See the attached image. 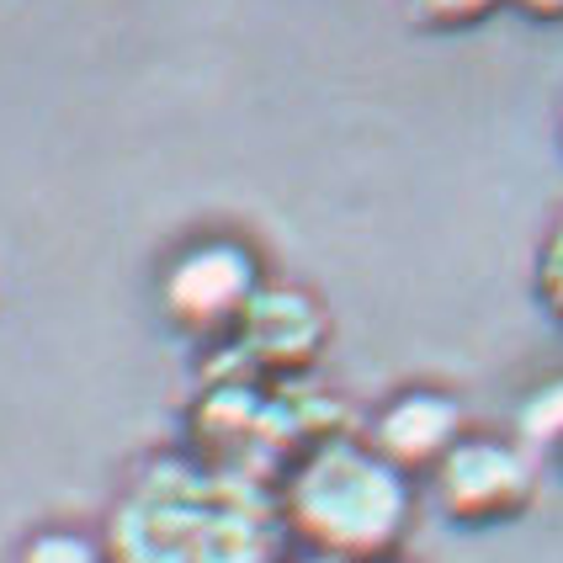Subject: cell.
<instances>
[{"label":"cell","mask_w":563,"mask_h":563,"mask_svg":"<svg viewBox=\"0 0 563 563\" xmlns=\"http://www.w3.org/2000/svg\"><path fill=\"white\" fill-rule=\"evenodd\" d=\"M112 563H287L277 484L213 468L202 457H155L133 473L107 516Z\"/></svg>","instance_id":"obj_1"},{"label":"cell","mask_w":563,"mask_h":563,"mask_svg":"<svg viewBox=\"0 0 563 563\" xmlns=\"http://www.w3.org/2000/svg\"><path fill=\"white\" fill-rule=\"evenodd\" d=\"M537 473L542 463L521 441L463 437L431 473V495H437L441 516H452L457 527H500L532 505Z\"/></svg>","instance_id":"obj_4"},{"label":"cell","mask_w":563,"mask_h":563,"mask_svg":"<svg viewBox=\"0 0 563 563\" xmlns=\"http://www.w3.org/2000/svg\"><path fill=\"white\" fill-rule=\"evenodd\" d=\"M468 437V415L452 394L441 388H405L373 415L367 426V446L377 457H388L399 473H431L441 468V457Z\"/></svg>","instance_id":"obj_6"},{"label":"cell","mask_w":563,"mask_h":563,"mask_svg":"<svg viewBox=\"0 0 563 563\" xmlns=\"http://www.w3.org/2000/svg\"><path fill=\"white\" fill-rule=\"evenodd\" d=\"M516 431H521V446L532 452L537 463H559L563 468V377L542 383L532 399L521 405Z\"/></svg>","instance_id":"obj_7"},{"label":"cell","mask_w":563,"mask_h":563,"mask_svg":"<svg viewBox=\"0 0 563 563\" xmlns=\"http://www.w3.org/2000/svg\"><path fill=\"white\" fill-rule=\"evenodd\" d=\"M324 341H330V319L319 309V298L287 282H266L223 351L245 373L277 383V377H309Z\"/></svg>","instance_id":"obj_5"},{"label":"cell","mask_w":563,"mask_h":563,"mask_svg":"<svg viewBox=\"0 0 563 563\" xmlns=\"http://www.w3.org/2000/svg\"><path fill=\"white\" fill-rule=\"evenodd\" d=\"M505 0H409V16L431 32H463L478 27L484 16H495Z\"/></svg>","instance_id":"obj_9"},{"label":"cell","mask_w":563,"mask_h":563,"mask_svg":"<svg viewBox=\"0 0 563 563\" xmlns=\"http://www.w3.org/2000/svg\"><path fill=\"white\" fill-rule=\"evenodd\" d=\"M261 287H266V277H261V261L251 245L229 240V234H208V240H191L187 251L165 261L159 313L187 341L229 345Z\"/></svg>","instance_id":"obj_3"},{"label":"cell","mask_w":563,"mask_h":563,"mask_svg":"<svg viewBox=\"0 0 563 563\" xmlns=\"http://www.w3.org/2000/svg\"><path fill=\"white\" fill-rule=\"evenodd\" d=\"M510 5L532 22H563V0H510Z\"/></svg>","instance_id":"obj_11"},{"label":"cell","mask_w":563,"mask_h":563,"mask_svg":"<svg viewBox=\"0 0 563 563\" xmlns=\"http://www.w3.org/2000/svg\"><path fill=\"white\" fill-rule=\"evenodd\" d=\"M537 298L563 319V219L548 229L542 255H537Z\"/></svg>","instance_id":"obj_10"},{"label":"cell","mask_w":563,"mask_h":563,"mask_svg":"<svg viewBox=\"0 0 563 563\" xmlns=\"http://www.w3.org/2000/svg\"><path fill=\"white\" fill-rule=\"evenodd\" d=\"M287 563H341V559H324V553H298V559H287Z\"/></svg>","instance_id":"obj_12"},{"label":"cell","mask_w":563,"mask_h":563,"mask_svg":"<svg viewBox=\"0 0 563 563\" xmlns=\"http://www.w3.org/2000/svg\"><path fill=\"white\" fill-rule=\"evenodd\" d=\"M16 563H112L107 542L80 527H43L16 548Z\"/></svg>","instance_id":"obj_8"},{"label":"cell","mask_w":563,"mask_h":563,"mask_svg":"<svg viewBox=\"0 0 563 563\" xmlns=\"http://www.w3.org/2000/svg\"><path fill=\"white\" fill-rule=\"evenodd\" d=\"M277 505L298 553L341 563H394L415 521L409 473L356 437H335L298 457L277 484Z\"/></svg>","instance_id":"obj_2"}]
</instances>
